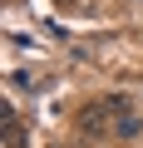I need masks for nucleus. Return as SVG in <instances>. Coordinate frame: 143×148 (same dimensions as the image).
<instances>
[{
    "mask_svg": "<svg viewBox=\"0 0 143 148\" xmlns=\"http://www.w3.org/2000/svg\"><path fill=\"white\" fill-rule=\"evenodd\" d=\"M143 133V114H133V109H123L118 114V123H114V138H123V143H133Z\"/></svg>",
    "mask_w": 143,
    "mask_h": 148,
    "instance_id": "f257e3e1",
    "label": "nucleus"
},
{
    "mask_svg": "<svg viewBox=\"0 0 143 148\" xmlns=\"http://www.w3.org/2000/svg\"><path fill=\"white\" fill-rule=\"evenodd\" d=\"M5 148H25V128H20V119H15V114L5 119Z\"/></svg>",
    "mask_w": 143,
    "mask_h": 148,
    "instance_id": "f03ea898",
    "label": "nucleus"
}]
</instances>
